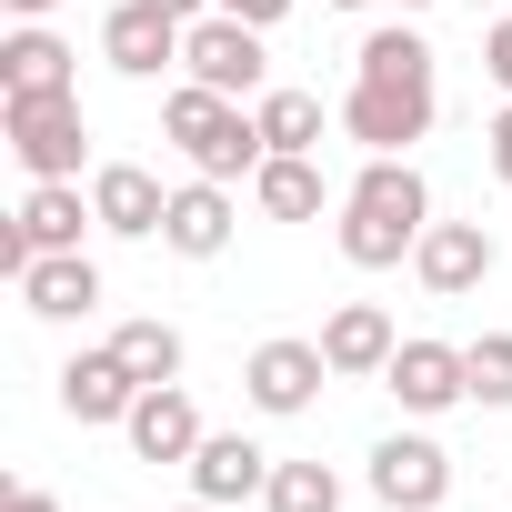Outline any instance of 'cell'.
<instances>
[{"mask_svg":"<svg viewBox=\"0 0 512 512\" xmlns=\"http://www.w3.org/2000/svg\"><path fill=\"white\" fill-rule=\"evenodd\" d=\"M442 111V81H432V41L422 31H372L352 51V91H342V131L372 151V161H402Z\"/></svg>","mask_w":512,"mask_h":512,"instance_id":"obj_1","label":"cell"},{"mask_svg":"<svg viewBox=\"0 0 512 512\" xmlns=\"http://www.w3.org/2000/svg\"><path fill=\"white\" fill-rule=\"evenodd\" d=\"M422 231H432V191H422L412 151L402 161H362V181L342 191V262L352 272H392V262L422 251Z\"/></svg>","mask_w":512,"mask_h":512,"instance_id":"obj_2","label":"cell"},{"mask_svg":"<svg viewBox=\"0 0 512 512\" xmlns=\"http://www.w3.org/2000/svg\"><path fill=\"white\" fill-rule=\"evenodd\" d=\"M161 131L181 141V161H191L201 181H251V171L272 161L262 111H251V101H231V91H201V81H181V91L161 101Z\"/></svg>","mask_w":512,"mask_h":512,"instance_id":"obj_3","label":"cell"},{"mask_svg":"<svg viewBox=\"0 0 512 512\" xmlns=\"http://www.w3.org/2000/svg\"><path fill=\"white\" fill-rule=\"evenodd\" d=\"M0 131H11V151H21L31 181H81V151H91V131H81V91L0 101Z\"/></svg>","mask_w":512,"mask_h":512,"instance_id":"obj_4","label":"cell"},{"mask_svg":"<svg viewBox=\"0 0 512 512\" xmlns=\"http://www.w3.org/2000/svg\"><path fill=\"white\" fill-rule=\"evenodd\" d=\"M181 71H191L201 91H231V101H262V91H272V51H262V31L231 21V11H201V21H191Z\"/></svg>","mask_w":512,"mask_h":512,"instance_id":"obj_5","label":"cell"},{"mask_svg":"<svg viewBox=\"0 0 512 512\" xmlns=\"http://www.w3.org/2000/svg\"><path fill=\"white\" fill-rule=\"evenodd\" d=\"M372 502H382V512H442V502H452V452H442L432 432L372 442Z\"/></svg>","mask_w":512,"mask_h":512,"instance_id":"obj_6","label":"cell"},{"mask_svg":"<svg viewBox=\"0 0 512 512\" xmlns=\"http://www.w3.org/2000/svg\"><path fill=\"white\" fill-rule=\"evenodd\" d=\"M322 382H332L322 342H262V352L241 362V392H251V412H272V422L312 412V402H322Z\"/></svg>","mask_w":512,"mask_h":512,"instance_id":"obj_7","label":"cell"},{"mask_svg":"<svg viewBox=\"0 0 512 512\" xmlns=\"http://www.w3.org/2000/svg\"><path fill=\"white\" fill-rule=\"evenodd\" d=\"M181 41H191V21L151 11V0H121V11L101 21V61H111L121 81H161V71L181 61Z\"/></svg>","mask_w":512,"mask_h":512,"instance_id":"obj_8","label":"cell"},{"mask_svg":"<svg viewBox=\"0 0 512 512\" xmlns=\"http://www.w3.org/2000/svg\"><path fill=\"white\" fill-rule=\"evenodd\" d=\"M382 392L412 412V422H432V412H452V402H472V372H462V342H402L392 352V372H382Z\"/></svg>","mask_w":512,"mask_h":512,"instance_id":"obj_9","label":"cell"},{"mask_svg":"<svg viewBox=\"0 0 512 512\" xmlns=\"http://www.w3.org/2000/svg\"><path fill=\"white\" fill-rule=\"evenodd\" d=\"M492 262H502V251H492V231H482V221H432V231H422V251H412V272H422V292H432V302L482 292V282H492Z\"/></svg>","mask_w":512,"mask_h":512,"instance_id":"obj_10","label":"cell"},{"mask_svg":"<svg viewBox=\"0 0 512 512\" xmlns=\"http://www.w3.org/2000/svg\"><path fill=\"white\" fill-rule=\"evenodd\" d=\"M91 211H101V231H111V241H161L171 191H161L141 161H101V171H91Z\"/></svg>","mask_w":512,"mask_h":512,"instance_id":"obj_11","label":"cell"},{"mask_svg":"<svg viewBox=\"0 0 512 512\" xmlns=\"http://www.w3.org/2000/svg\"><path fill=\"white\" fill-rule=\"evenodd\" d=\"M141 392H151V382H141L111 342H101V352H81V362H61V412H71L81 432H91V422H131V402H141Z\"/></svg>","mask_w":512,"mask_h":512,"instance_id":"obj_12","label":"cell"},{"mask_svg":"<svg viewBox=\"0 0 512 512\" xmlns=\"http://www.w3.org/2000/svg\"><path fill=\"white\" fill-rule=\"evenodd\" d=\"M231 231H241V211H231V181H181L171 191V221H161V241L181 251V262H221V251H231Z\"/></svg>","mask_w":512,"mask_h":512,"instance_id":"obj_13","label":"cell"},{"mask_svg":"<svg viewBox=\"0 0 512 512\" xmlns=\"http://www.w3.org/2000/svg\"><path fill=\"white\" fill-rule=\"evenodd\" d=\"M392 352H402V332H392V312H382V302H342V312L322 322V362H332L342 382H382V372H392Z\"/></svg>","mask_w":512,"mask_h":512,"instance_id":"obj_14","label":"cell"},{"mask_svg":"<svg viewBox=\"0 0 512 512\" xmlns=\"http://www.w3.org/2000/svg\"><path fill=\"white\" fill-rule=\"evenodd\" d=\"M181 472H191V502H251V492L272 482V452L251 442V432H201V452Z\"/></svg>","mask_w":512,"mask_h":512,"instance_id":"obj_15","label":"cell"},{"mask_svg":"<svg viewBox=\"0 0 512 512\" xmlns=\"http://www.w3.org/2000/svg\"><path fill=\"white\" fill-rule=\"evenodd\" d=\"M121 432H131V452H141V462H191V452H201V412H191V392H181V382H151V392L131 402V422H121Z\"/></svg>","mask_w":512,"mask_h":512,"instance_id":"obj_16","label":"cell"},{"mask_svg":"<svg viewBox=\"0 0 512 512\" xmlns=\"http://www.w3.org/2000/svg\"><path fill=\"white\" fill-rule=\"evenodd\" d=\"M71 41L61 31H41V21H21L11 41H0V101H41V91H71Z\"/></svg>","mask_w":512,"mask_h":512,"instance_id":"obj_17","label":"cell"},{"mask_svg":"<svg viewBox=\"0 0 512 512\" xmlns=\"http://www.w3.org/2000/svg\"><path fill=\"white\" fill-rule=\"evenodd\" d=\"M21 302H31L41 322H81V312L101 302V272L81 262V251H41V262L21 272Z\"/></svg>","mask_w":512,"mask_h":512,"instance_id":"obj_18","label":"cell"},{"mask_svg":"<svg viewBox=\"0 0 512 512\" xmlns=\"http://www.w3.org/2000/svg\"><path fill=\"white\" fill-rule=\"evenodd\" d=\"M251 201H262L272 221H312L322 211V161L312 151H272L262 171H251Z\"/></svg>","mask_w":512,"mask_h":512,"instance_id":"obj_19","label":"cell"},{"mask_svg":"<svg viewBox=\"0 0 512 512\" xmlns=\"http://www.w3.org/2000/svg\"><path fill=\"white\" fill-rule=\"evenodd\" d=\"M81 221H101V211L81 201V181H31V201H21L31 251H81Z\"/></svg>","mask_w":512,"mask_h":512,"instance_id":"obj_20","label":"cell"},{"mask_svg":"<svg viewBox=\"0 0 512 512\" xmlns=\"http://www.w3.org/2000/svg\"><path fill=\"white\" fill-rule=\"evenodd\" d=\"M262 141L272 151H322V91H262Z\"/></svg>","mask_w":512,"mask_h":512,"instance_id":"obj_21","label":"cell"},{"mask_svg":"<svg viewBox=\"0 0 512 512\" xmlns=\"http://www.w3.org/2000/svg\"><path fill=\"white\" fill-rule=\"evenodd\" d=\"M262 502H272V512H342V472H332V462H272Z\"/></svg>","mask_w":512,"mask_h":512,"instance_id":"obj_22","label":"cell"},{"mask_svg":"<svg viewBox=\"0 0 512 512\" xmlns=\"http://www.w3.org/2000/svg\"><path fill=\"white\" fill-rule=\"evenodd\" d=\"M111 352H121L141 382H181V332H171V322H121Z\"/></svg>","mask_w":512,"mask_h":512,"instance_id":"obj_23","label":"cell"},{"mask_svg":"<svg viewBox=\"0 0 512 512\" xmlns=\"http://www.w3.org/2000/svg\"><path fill=\"white\" fill-rule=\"evenodd\" d=\"M462 372H472V402H482V412H512V332L462 342Z\"/></svg>","mask_w":512,"mask_h":512,"instance_id":"obj_24","label":"cell"},{"mask_svg":"<svg viewBox=\"0 0 512 512\" xmlns=\"http://www.w3.org/2000/svg\"><path fill=\"white\" fill-rule=\"evenodd\" d=\"M482 151H492V181H502V191H512V101H502V111H492V131H482Z\"/></svg>","mask_w":512,"mask_h":512,"instance_id":"obj_25","label":"cell"},{"mask_svg":"<svg viewBox=\"0 0 512 512\" xmlns=\"http://www.w3.org/2000/svg\"><path fill=\"white\" fill-rule=\"evenodd\" d=\"M482 71H492V91L512 101V21H492V41H482Z\"/></svg>","mask_w":512,"mask_h":512,"instance_id":"obj_26","label":"cell"},{"mask_svg":"<svg viewBox=\"0 0 512 512\" xmlns=\"http://www.w3.org/2000/svg\"><path fill=\"white\" fill-rule=\"evenodd\" d=\"M211 11H231V21H251V31H272V21L292 11V0H211Z\"/></svg>","mask_w":512,"mask_h":512,"instance_id":"obj_27","label":"cell"},{"mask_svg":"<svg viewBox=\"0 0 512 512\" xmlns=\"http://www.w3.org/2000/svg\"><path fill=\"white\" fill-rule=\"evenodd\" d=\"M11 512H61V502H51L41 482H11Z\"/></svg>","mask_w":512,"mask_h":512,"instance_id":"obj_28","label":"cell"},{"mask_svg":"<svg viewBox=\"0 0 512 512\" xmlns=\"http://www.w3.org/2000/svg\"><path fill=\"white\" fill-rule=\"evenodd\" d=\"M151 11H171V21H201V11H211V0H151Z\"/></svg>","mask_w":512,"mask_h":512,"instance_id":"obj_29","label":"cell"},{"mask_svg":"<svg viewBox=\"0 0 512 512\" xmlns=\"http://www.w3.org/2000/svg\"><path fill=\"white\" fill-rule=\"evenodd\" d=\"M11 11H21V21H41V11H61V0H11Z\"/></svg>","mask_w":512,"mask_h":512,"instance_id":"obj_30","label":"cell"},{"mask_svg":"<svg viewBox=\"0 0 512 512\" xmlns=\"http://www.w3.org/2000/svg\"><path fill=\"white\" fill-rule=\"evenodd\" d=\"M332 11H362V0H332Z\"/></svg>","mask_w":512,"mask_h":512,"instance_id":"obj_31","label":"cell"},{"mask_svg":"<svg viewBox=\"0 0 512 512\" xmlns=\"http://www.w3.org/2000/svg\"><path fill=\"white\" fill-rule=\"evenodd\" d=\"M402 11H432V0H402Z\"/></svg>","mask_w":512,"mask_h":512,"instance_id":"obj_32","label":"cell"},{"mask_svg":"<svg viewBox=\"0 0 512 512\" xmlns=\"http://www.w3.org/2000/svg\"><path fill=\"white\" fill-rule=\"evenodd\" d=\"M191 512H221V502H191Z\"/></svg>","mask_w":512,"mask_h":512,"instance_id":"obj_33","label":"cell"}]
</instances>
